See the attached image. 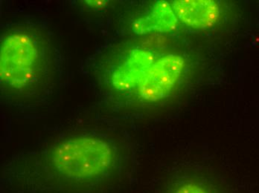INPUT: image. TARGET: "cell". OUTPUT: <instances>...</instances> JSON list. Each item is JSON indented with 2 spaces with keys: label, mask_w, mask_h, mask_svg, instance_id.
I'll use <instances>...</instances> for the list:
<instances>
[{
  "label": "cell",
  "mask_w": 259,
  "mask_h": 193,
  "mask_svg": "<svg viewBox=\"0 0 259 193\" xmlns=\"http://www.w3.org/2000/svg\"><path fill=\"white\" fill-rule=\"evenodd\" d=\"M116 150L103 138L75 136L60 141L46 158L45 183L64 189L96 187L110 178L116 164Z\"/></svg>",
  "instance_id": "1"
},
{
  "label": "cell",
  "mask_w": 259,
  "mask_h": 193,
  "mask_svg": "<svg viewBox=\"0 0 259 193\" xmlns=\"http://www.w3.org/2000/svg\"><path fill=\"white\" fill-rule=\"evenodd\" d=\"M171 6L179 22L195 29L212 28L220 17L219 5L214 0H176Z\"/></svg>",
  "instance_id": "4"
},
{
  "label": "cell",
  "mask_w": 259,
  "mask_h": 193,
  "mask_svg": "<svg viewBox=\"0 0 259 193\" xmlns=\"http://www.w3.org/2000/svg\"><path fill=\"white\" fill-rule=\"evenodd\" d=\"M179 20L176 17L171 3L167 1L156 2L148 15L140 17L133 23L132 28L137 34L148 33H168L175 31Z\"/></svg>",
  "instance_id": "6"
},
{
  "label": "cell",
  "mask_w": 259,
  "mask_h": 193,
  "mask_svg": "<svg viewBox=\"0 0 259 193\" xmlns=\"http://www.w3.org/2000/svg\"><path fill=\"white\" fill-rule=\"evenodd\" d=\"M88 6L93 8H99L105 6L107 4V1H85Z\"/></svg>",
  "instance_id": "8"
},
{
  "label": "cell",
  "mask_w": 259,
  "mask_h": 193,
  "mask_svg": "<svg viewBox=\"0 0 259 193\" xmlns=\"http://www.w3.org/2000/svg\"><path fill=\"white\" fill-rule=\"evenodd\" d=\"M39 42L31 34L17 31L6 35L0 46L1 82L24 90L39 79L42 65Z\"/></svg>",
  "instance_id": "2"
},
{
  "label": "cell",
  "mask_w": 259,
  "mask_h": 193,
  "mask_svg": "<svg viewBox=\"0 0 259 193\" xmlns=\"http://www.w3.org/2000/svg\"><path fill=\"white\" fill-rule=\"evenodd\" d=\"M155 60L154 54L148 50H131L112 75L113 87L118 91H127L137 87Z\"/></svg>",
  "instance_id": "5"
},
{
  "label": "cell",
  "mask_w": 259,
  "mask_h": 193,
  "mask_svg": "<svg viewBox=\"0 0 259 193\" xmlns=\"http://www.w3.org/2000/svg\"><path fill=\"white\" fill-rule=\"evenodd\" d=\"M186 60L183 56L169 54L155 60L137 86L145 101L155 103L168 97L181 80Z\"/></svg>",
  "instance_id": "3"
},
{
  "label": "cell",
  "mask_w": 259,
  "mask_h": 193,
  "mask_svg": "<svg viewBox=\"0 0 259 193\" xmlns=\"http://www.w3.org/2000/svg\"><path fill=\"white\" fill-rule=\"evenodd\" d=\"M170 193H212L211 189L200 181L186 180L181 181L172 188Z\"/></svg>",
  "instance_id": "7"
}]
</instances>
